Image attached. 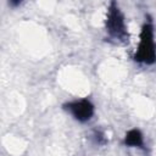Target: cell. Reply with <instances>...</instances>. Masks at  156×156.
Here are the masks:
<instances>
[{
    "label": "cell",
    "mask_w": 156,
    "mask_h": 156,
    "mask_svg": "<svg viewBox=\"0 0 156 156\" xmlns=\"http://www.w3.org/2000/svg\"><path fill=\"white\" fill-rule=\"evenodd\" d=\"M134 61L143 65H154L156 62V41H155V33H154V24L150 18L144 22L139 44L133 56Z\"/></svg>",
    "instance_id": "6da1fadb"
},
{
    "label": "cell",
    "mask_w": 156,
    "mask_h": 156,
    "mask_svg": "<svg viewBox=\"0 0 156 156\" xmlns=\"http://www.w3.org/2000/svg\"><path fill=\"white\" fill-rule=\"evenodd\" d=\"M105 28L107 35L118 43H127L128 41V30L127 24L124 21V15L121 11L117 2H110L106 13Z\"/></svg>",
    "instance_id": "7a4b0ae2"
},
{
    "label": "cell",
    "mask_w": 156,
    "mask_h": 156,
    "mask_svg": "<svg viewBox=\"0 0 156 156\" xmlns=\"http://www.w3.org/2000/svg\"><path fill=\"white\" fill-rule=\"evenodd\" d=\"M63 108L79 123L89 122L95 113V107L89 99H78L69 101L63 105Z\"/></svg>",
    "instance_id": "3957f363"
},
{
    "label": "cell",
    "mask_w": 156,
    "mask_h": 156,
    "mask_svg": "<svg viewBox=\"0 0 156 156\" xmlns=\"http://www.w3.org/2000/svg\"><path fill=\"white\" fill-rule=\"evenodd\" d=\"M123 144L124 146L128 147H136V149H145V141H144V135L138 128L129 129L124 138H123Z\"/></svg>",
    "instance_id": "277c9868"
},
{
    "label": "cell",
    "mask_w": 156,
    "mask_h": 156,
    "mask_svg": "<svg viewBox=\"0 0 156 156\" xmlns=\"http://www.w3.org/2000/svg\"><path fill=\"white\" fill-rule=\"evenodd\" d=\"M91 140L96 146H104V145L107 144L106 133L100 128H95L91 133Z\"/></svg>",
    "instance_id": "5b68a950"
}]
</instances>
